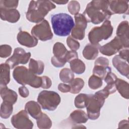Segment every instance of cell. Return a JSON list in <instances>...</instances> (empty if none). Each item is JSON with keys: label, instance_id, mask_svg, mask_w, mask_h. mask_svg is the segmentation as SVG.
Here are the masks:
<instances>
[{"label": "cell", "instance_id": "cell-1", "mask_svg": "<svg viewBox=\"0 0 129 129\" xmlns=\"http://www.w3.org/2000/svg\"><path fill=\"white\" fill-rule=\"evenodd\" d=\"M83 15L88 22L99 24L108 20L112 15L109 9V1H92L88 4Z\"/></svg>", "mask_w": 129, "mask_h": 129}, {"label": "cell", "instance_id": "cell-2", "mask_svg": "<svg viewBox=\"0 0 129 129\" xmlns=\"http://www.w3.org/2000/svg\"><path fill=\"white\" fill-rule=\"evenodd\" d=\"M55 7V5L49 1H31L26 13V18L31 22H41L49 12Z\"/></svg>", "mask_w": 129, "mask_h": 129}, {"label": "cell", "instance_id": "cell-3", "mask_svg": "<svg viewBox=\"0 0 129 129\" xmlns=\"http://www.w3.org/2000/svg\"><path fill=\"white\" fill-rule=\"evenodd\" d=\"M51 22L54 34L59 36H68L75 25L73 18L63 13L51 15Z\"/></svg>", "mask_w": 129, "mask_h": 129}, {"label": "cell", "instance_id": "cell-4", "mask_svg": "<svg viewBox=\"0 0 129 129\" xmlns=\"http://www.w3.org/2000/svg\"><path fill=\"white\" fill-rule=\"evenodd\" d=\"M110 94L105 89H102L94 94H89L86 106L88 118L95 120L100 115V109L103 106L105 99Z\"/></svg>", "mask_w": 129, "mask_h": 129}, {"label": "cell", "instance_id": "cell-5", "mask_svg": "<svg viewBox=\"0 0 129 129\" xmlns=\"http://www.w3.org/2000/svg\"><path fill=\"white\" fill-rule=\"evenodd\" d=\"M13 76L15 81L23 86L27 84L35 88L41 87L42 77L37 76L24 66L15 68L13 72Z\"/></svg>", "mask_w": 129, "mask_h": 129}, {"label": "cell", "instance_id": "cell-6", "mask_svg": "<svg viewBox=\"0 0 129 129\" xmlns=\"http://www.w3.org/2000/svg\"><path fill=\"white\" fill-rule=\"evenodd\" d=\"M113 28L109 20L104 22L101 26L95 27L88 34V39L91 44L97 45L102 40H106L112 35Z\"/></svg>", "mask_w": 129, "mask_h": 129}, {"label": "cell", "instance_id": "cell-7", "mask_svg": "<svg viewBox=\"0 0 129 129\" xmlns=\"http://www.w3.org/2000/svg\"><path fill=\"white\" fill-rule=\"evenodd\" d=\"M61 101L59 94L52 91L43 90L39 93L37 97V101L42 108L49 111H53Z\"/></svg>", "mask_w": 129, "mask_h": 129}, {"label": "cell", "instance_id": "cell-8", "mask_svg": "<svg viewBox=\"0 0 129 129\" xmlns=\"http://www.w3.org/2000/svg\"><path fill=\"white\" fill-rule=\"evenodd\" d=\"M31 32L32 35L42 41L50 40L53 37V33L49 23L45 19L35 25Z\"/></svg>", "mask_w": 129, "mask_h": 129}, {"label": "cell", "instance_id": "cell-9", "mask_svg": "<svg viewBox=\"0 0 129 129\" xmlns=\"http://www.w3.org/2000/svg\"><path fill=\"white\" fill-rule=\"evenodd\" d=\"M30 52H26L24 49L21 47H17L14 49L13 54L6 61L11 69H14L19 64H26L31 57Z\"/></svg>", "mask_w": 129, "mask_h": 129}, {"label": "cell", "instance_id": "cell-10", "mask_svg": "<svg viewBox=\"0 0 129 129\" xmlns=\"http://www.w3.org/2000/svg\"><path fill=\"white\" fill-rule=\"evenodd\" d=\"M11 123L14 127L18 129H31L33 127V123L25 110H21L14 115L11 118Z\"/></svg>", "mask_w": 129, "mask_h": 129}, {"label": "cell", "instance_id": "cell-11", "mask_svg": "<svg viewBox=\"0 0 129 129\" xmlns=\"http://www.w3.org/2000/svg\"><path fill=\"white\" fill-rule=\"evenodd\" d=\"M75 24L72 30V37L78 40H82L85 35V29L87 26V21L85 17L81 14L75 15Z\"/></svg>", "mask_w": 129, "mask_h": 129}, {"label": "cell", "instance_id": "cell-12", "mask_svg": "<svg viewBox=\"0 0 129 129\" xmlns=\"http://www.w3.org/2000/svg\"><path fill=\"white\" fill-rule=\"evenodd\" d=\"M123 47H124L121 41L116 36L109 42L100 46L99 50L102 54L111 56L122 49Z\"/></svg>", "mask_w": 129, "mask_h": 129}, {"label": "cell", "instance_id": "cell-13", "mask_svg": "<svg viewBox=\"0 0 129 129\" xmlns=\"http://www.w3.org/2000/svg\"><path fill=\"white\" fill-rule=\"evenodd\" d=\"M18 42L27 47H33L37 45L38 39L33 35H31L27 32L21 30L17 37Z\"/></svg>", "mask_w": 129, "mask_h": 129}, {"label": "cell", "instance_id": "cell-14", "mask_svg": "<svg viewBox=\"0 0 129 129\" xmlns=\"http://www.w3.org/2000/svg\"><path fill=\"white\" fill-rule=\"evenodd\" d=\"M128 1H109V9L112 14H128Z\"/></svg>", "mask_w": 129, "mask_h": 129}, {"label": "cell", "instance_id": "cell-15", "mask_svg": "<svg viewBox=\"0 0 129 129\" xmlns=\"http://www.w3.org/2000/svg\"><path fill=\"white\" fill-rule=\"evenodd\" d=\"M128 23L127 21L121 22L118 26L116 35L121 41L124 48H128Z\"/></svg>", "mask_w": 129, "mask_h": 129}, {"label": "cell", "instance_id": "cell-16", "mask_svg": "<svg viewBox=\"0 0 129 129\" xmlns=\"http://www.w3.org/2000/svg\"><path fill=\"white\" fill-rule=\"evenodd\" d=\"M112 62L113 66L120 74L128 78L129 66L128 61L117 55L112 58Z\"/></svg>", "mask_w": 129, "mask_h": 129}, {"label": "cell", "instance_id": "cell-17", "mask_svg": "<svg viewBox=\"0 0 129 129\" xmlns=\"http://www.w3.org/2000/svg\"><path fill=\"white\" fill-rule=\"evenodd\" d=\"M0 17L2 20L10 23L17 22L20 18V14L16 9L0 8Z\"/></svg>", "mask_w": 129, "mask_h": 129}, {"label": "cell", "instance_id": "cell-18", "mask_svg": "<svg viewBox=\"0 0 129 129\" xmlns=\"http://www.w3.org/2000/svg\"><path fill=\"white\" fill-rule=\"evenodd\" d=\"M0 93L3 101L14 104L17 100L18 95L16 92L8 88L7 85H0Z\"/></svg>", "mask_w": 129, "mask_h": 129}, {"label": "cell", "instance_id": "cell-19", "mask_svg": "<svg viewBox=\"0 0 129 129\" xmlns=\"http://www.w3.org/2000/svg\"><path fill=\"white\" fill-rule=\"evenodd\" d=\"M25 110L33 118L37 119L42 114L40 105L34 101H30L26 103L25 106Z\"/></svg>", "mask_w": 129, "mask_h": 129}, {"label": "cell", "instance_id": "cell-20", "mask_svg": "<svg viewBox=\"0 0 129 129\" xmlns=\"http://www.w3.org/2000/svg\"><path fill=\"white\" fill-rule=\"evenodd\" d=\"M100 47V44H88L83 50V55L84 58L88 60L94 59L98 54V50Z\"/></svg>", "mask_w": 129, "mask_h": 129}, {"label": "cell", "instance_id": "cell-21", "mask_svg": "<svg viewBox=\"0 0 129 129\" xmlns=\"http://www.w3.org/2000/svg\"><path fill=\"white\" fill-rule=\"evenodd\" d=\"M70 120L74 124H79L87 122L88 117L87 114L81 109H77L73 111L69 118Z\"/></svg>", "mask_w": 129, "mask_h": 129}, {"label": "cell", "instance_id": "cell-22", "mask_svg": "<svg viewBox=\"0 0 129 129\" xmlns=\"http://www.w3.org/2000/svg\"><path fill=\"white\" fill-rule=\"evenodd\" d=\"M115 86L116 90L122 97L127 99L129 98V84L127 82L117 78L115 81Z\"/></svg>", "mask_w": 129, "mask_h": 129}, {"label": "cell", "instance_id": "cell-23", "mask_svg": "<svg viewBox=\"0 0 129 129\" xmlns=\"http://www.w3.org/2000/svg\"><path fill=\"white\" fill-rule=\"evenodd\" d=\"M44 69V63L39 60H35L31 58L29 64V70L35 75H41L43 73Z\"/></svg>", "mask_w": 129, "mask_h": 129}, {"label": "cell", "instance_id": "cell-24", "mask_svg": "<svg viewBox=\"0 0 129 129\" xmlns=\"http://www.w3.org/2000/svg\"><path fill=\"white\" fill-rule=\"evenodd\" d=\"M10 67L7 63L1 64L0 85H7L10 81Z\"/></svg>", "mask_w": 129, "mask_h": 129}, {"label": "cell", "instance_id": "cell-25", "mask_svg": "<svg viewBox=\"0 0 129 129\" xmlns=\"http://www.w3.org/2000/svg\"><path fill=\"white\" fill-rule=\"evenodd\" d=\"M71 70L77 74H82L85 71V64L81 60L76 58L70 62Z\"/></svg>", "mask_w": 129, "mask_h": 129}, {"label": "cell", "instance_id": "cell-26", "mask_svg": "<svg viewBox=\"0 0 129 129\" xmlns=\"http://www.w3.org/2000/svg\"><path fill=\"white\" fill-rule=\"evenodd\" d=\"M68 50L64 45L60 42H56L53 47V53L54 56L58 58H65V55Z\"/></svg>", "mask_w": 129, "mask_h": 129}, {"label": "cell", "instance_id": "cell-27", "mask_svg": "<svg viewBox=\"0 0 129 129\" xmlns=\"http://www.w3.org/2000/svg\"><path fill=\"white\" fill-rule=\"evenodd\" d=\"M13 110V104L8 102L3 101L1 105V117L4 119L9 118L12 113Z\"/></svg>", "mask_w": 129, "mask_h": 129}, {"label": "cell", "instance_id": "cell-28", "mask_svg": "<svg viewBox=\"0 0 129 129\" xmlns=\"http://www.w3.org/2000/svg\"><path fill=\"white\" fill-rule=\"evenodd\" d=\"M111 72V68L109 66H102L99 65H95L93 70V74L96 75L102 80L104 79L106 75Z\"/></svg>", "mask_w": 129, "mask_h": 129}, {"label": "cell", "instance_id": "cell-29", "mask_svg": "<svg viewBox=\"0 0 129 129\" xmlns=\"http://www.w3.org/2000/svg\"><path fill=\"white\" fill-rule=\"evenodd\" d=\"M69 84L71 87L70 92L72 94H77L79 93L84 87V82L82 79L77 78L74 79Z\"/></svg>", "mask_w": 129, "mask_h": 129}, {"label": "cell", "instance_id": "cell-30", "mask_svg": "<svg viewBox=\"0 0 129 129\" xmlns=\"http://www.w3.org/2000/svg\"><path fill=\"white\" fill-rule=\"evenodd\" d=\"M36 120L37 126L39 128H49L52 125L51 119L45 113H42L41 115Z\"/></svg>", "mask_w": 129, "mask_h": 129}, {"label": "cell", "instance_id": "cell-31", "mask_svg": "<svg viewBox=\"0 0 129 129\" xmlns=\"http://www.w3.org/2000/svg\"><path fill=\"white\" fill-rule=\"evenodd\" d=\"M59 78L64 83H70L74 78V72L71 69L63 68L60 71Z\"/></svg>", "mask_w": 129, "mask_h": 129}, {"label": "cell", "instance_id": "cell-32", "mask_svg": "<svg viewBox=\"0 0 129 129\" xmlns=\"http://www.w3.org/2000/svg\"><path fill=\"white\" fill-rule=\"evenodd\" d=\"M89 94L81 93L77 96L75 99V105L78 108L86 107Z\"/></svg>", "mask_w": 129, "mask_h": 129}, {"label": "cell", "instance_id": "cell-33", "mask_svg": "<svg viewBox=\"0 0 129 129\" xmlns=\"http://www.w3.org/2000/svg\"><path fill=\"white\" fill-rule=\"evenodd\" d=\"M102 80L99 77L93 75L90 77L88 80V86L92 89H97L102 86Z\"/></svg>", "mask_w": 129, "mask_h": 129}, {"label": "cell", "instance_id": "cell-34", "mask_svg": "<svg viewBox=\"0 0 129 129\" xmlns=\"http://www.w3.org/2000/svg\"><path fill=\"white\" fill-rule=\"evenodd\" d=\"M18 1L12 0H1L0 8H5L8 9H16L18 5Z\"/></svg>", "mask_w": 129, "mask_h": 129}, {"label": "cell", "instance_id": "cell-35", "mask_svg": "<svg viewBox=\"0 0 129 129\" xmlns=\"http://www.w3.org/2000/svg\"><path fill=\"white\" fill-rule=\"evenodd\" d=\"M68 11L71 14L76 15L79 14L80 5L78 2L76 1H72L68 4Z\"/></svg>", "mask_w": 129, "mask_h": 129}, {"label": "cell", "instance_id": "cell-36", "mask_svg": "<svg viewBox=\"0 0 129 129\" xmlns=\"http://www.w3.org/2000/svg\"><path fill=\"white\" fill-rule=\"evenodd\" d=\"M12 47L7 44L1 45L0 46V56L2 58H6L9 56L12 52Z\"/></svg>", "mask_w": 129, "mask_h": 129}, {"label": "cell", "instance_id": "cell-37", "mask_svg": "<svg viewBox=\"0 0 129 129\" xmlns=\"http://www.w3.org/2000/svg\"><path fill=\"white\" fill-rule=\"evenodd\" d=\"M67 43L70 48L73 51H76L80 47L79 42L73 38L71 36H69L67 39Z\"/></svg>", "mask_w": 129, "mask_h": 129}, {"label": "cell", "instance_id": "cell-38", "mask_svg": "<svg viewBox=\"0 0 129 129\" xmlns=\"http://www.w3.org/2000/svg\"><path fill=\"white\" fill-rule=\"evenodd\" d=\"M51 62L53 66L57 68H60L63 67L66 64L67 61L65 58H58L53 56L51 57Z\"/></svg>", "mask_w": 129, "mask_h": 129}, {"label": "cell", "instance_id": "cell-39", "mask_svg": "<svg viewBox=\"0 0 129 129\" xmlns=\"http://www.w3.org/2000/svg\"><path fill=\"white\" fill-rule=\"evenodd\" d=\"M78 53L76 51L71 50V51H68L67 52L66 55H65V58L67 61V62H70L72 60L78 58Z\"/></svg>", "mask_w": 129, "mask_h": 129}, {"label": "cell", "instance_id": "cell-40", "mask_svg": "<svg viewBox=\"0 0 129 129\" xmlns=\"http://www.w3.org/2000/svg\"><path fill=\"white\" fill-rule=\"evenodd\" d=\"M117 78L116 76L114 74L111 73V72L108 73L106 75L104 80V81L106 83V84H110V83H114Z\"/></svg>", "mask_w": 129, "mask_h": 129}, {"label": "cell", "instance_id": "cell-41", "mask_svg": "<svg viewBox=\"0 0 129 129\" xmlns=\"http://www.w3.org/2000/svg\"><path fill=\"white\" fill-rule=\"evenodd\" d=\"M42 83L41 85V87L43 89H48L49 88L52 84L51 81L50 79L47 76H42Z\"/></svg>", "mask_w": 129, "mask_h": 129}, {"label": "cell", "instance_id": "cell-42", "mask_svg": "<svg viewBox=\"0 0 129 129\" xmlns=\"http://www.w3.org/2000/svg\"><path fill=\"white\" fill-rule=\"evenodd\" d=\"M95 65H99L102 66H108V59L104 57H99L95 61Z\"/></svg>", "mask_w": 129, "mask_h": 129}, {"label": "cell", "instance_id": "cell-43", "mask_svg": "<svg viewBox=\"0 0 129 129\" xmlns=\"http://www.w3.org/2000/svg\"><path fill=\"white\" fill-rule=\"evenodd\" d=\"M58 89L59 91L62 93H67L70 92L71 87L70 85H67L64 83H60L58 86Z\"/></svg>", "mask_w": 129, "mask_h": 129}, {"label": "cell", "instance_id": "cell-44", "mask_svg": "<svg viewBox=\"0 0 129 129\" xmlns=\"http://www.w3.org/2000/svg\"><path fill=\"white\" fill-rule=\"evenodd\" d=\"M18 91L20 95L23 98H26L29 95V90L25 86L19 87Z\"/></svg>", "mask_w": 129, "mask_h": 129}, {"label": "cell", "instance_id": "cell-45", "mask_svg": "<svg viewBox=\"0 0 129 129\" xmlns=\"http://www.w3.org/2000/svg\"><path fill=\"white\" fill-rule=\"evenodd\" d=\"M118 55L122 58L123 59L128 61V48H126L125 49H121L119 51V53Z\"/></svg>", "mask_w": 129, "mask_h": 129}, {"label": "cell", "instance_id": "cell-46", "mask_svg": "<svg viewBox=\"0 0 129 129\" xmlns=\"http://www.w3.org/2000/svg\"><path fill=\"white\" fill-rule=\"evenodd\" d=\"M124 125H128V122L127 120H122L120 121L118 124V128H125Z\"/></svg>", "mask_w": 129, "mask_h": 129}, {"label": "cell", "instance_id": "cell-47", "mask_svg": "<svg viewBox=\"0 0 129 129\" xmlns=\"http://www.w3.org/2000/svg\"><path fill=\"white\" fill-rule=\"evenodd\" d=\"M68 1H54L52 2L57 4L58 5H64L68 3Z\"/></svg>", "mask_w": 129, "mask_h": 129}]
</instances>
